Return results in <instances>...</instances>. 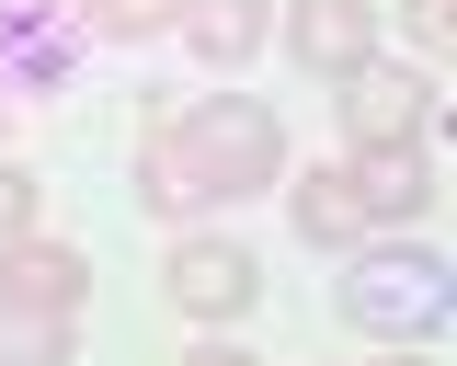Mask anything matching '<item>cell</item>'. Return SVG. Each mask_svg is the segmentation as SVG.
<instances>
[{"label": "cell", "mask_w": 457, "mask_h": 366, "mask_svg": "<svg viewBox=\"0 0 457 366\" xmlns=\"http://www.w3.org/2000/svg\"><path fill=\"white\" fill-rule=\"evenodd\" d=\"M69 344H80V309L0 287V366H69Z\"/></svg>", "instance_id": "obj_7"}, {"label": "cell", "mask_w": 457, "mask_h": 366, "mask_svg": "<svg viewBox=\"0 0 457 366\" xmlns=\"http://www.w3.org/2000/svg\"><path fill=\"white\" fill-rule=\"evenodd\" d=\"M252 298H263V263L240 241H183L171 252V309L183 320H240Z\"/></svg>", "instance_id": "obj_4"}, {"label": "cell", "mask_w": 457, "mask_h": 366, "mask_svg": "<svg viewBox=\"0 0 457 366\" xmlns=\"http://www.w3.org/2000/svg\"><path fill=\"white\" fill-rule=\"evenodd\" d=\"M80 23H92V35H171L183 0H80Z\"/></svg>", "instance_id": "obj_13"}, {"label": "cell", "mask_w": 457, "mask_h": 366, "mask_svg": "<svg viewBox=\"0 0 457 366\" xmlns=\"http://www.w3.org/2000/svg\"><path fill=\"white\" fill-rule=\"evenodd\" d=\"M137 206H149V218H195V206H206V195H195V172L171 161V137H149V149H137Z\"/></svg>", "instance_id": "obj_12"}, {"label": "cell", "mask_w": 457, "mask_h": 366, "mask_svg": "<svg viewBox=\"0 0 457 366\" xmlns=\"http://www.w3.org/2000/svg\"><path fill=\"white\" fill-rule=\"evenodd\" d=\"M35 218H46V183L23 172V161H0V252H12V241H35Z\"/></svg>", "instance_id": "obj_14"}, {"label": "cell", "mask_w": 457, "mask_h": 366, "mask_svg": "<svg viewBox=\"0 0 457 366\" xmlns=\"http://www.w3.org/2000/svg\"><path fill=\"white\" fill-rule=\"evenodd\" d=\"M286 218H297V241H309V252L366 241V195H354V172H309V183H286Z\"/></svg>", "instance_id": "obj_8"}, {"label": "cell", "mask_w": 457, "mask_h": 366, "mask_svg": "<svg viewBox=\"0 0 457 366\" xmlns=\"http://www.w3.org/2000/svg\"><path fill=\"white\" fill-rule=\"evenodd\" d=\"M411 35H423V46H446V35H457V0H411Z\"/></svg>", "instance_id": "obj_16"}, {"label": "cell", "mask_w": 457, "mask_h": 366, "mask_svg": "<svg viewBox=\"0 0 457 366\" xmlns=\"http://www.w3.org/2000/svg\"><path fill=\"white\" fill-rule=\"evenodd\" d=\"M0 69L23 80V92H46V80H69V35H57L35 0H0Z\"/></svg>", "instance_id": "obj_9"}, {"label": "cell", "mask_w": 457, "mask_h": 366, "mask_svg": "<svg viewBox=\"0 0 457 366\" xmlns=\"http://www.w3.org/2000/svg\"><path fill=\"white\" fill-rule=\"evenodd\" d=\"M161 137H171V161L195 172V195H228V206L263 195V183L286 172V126L263 115L252 92H218V104H195V115L161 126Z\"/></svg>", "instance_id": "obj_1"}, {"label": "cell", "mask_w": 457, "mask_h": 366, "mask_svg": "<svg viewBox=\"0 0 457 366\" xmlns=\"http://www.w3.org/2000/svg\"><path fill=\"white\" fill-rule=\"evenodd\" d=\"M183 366H263L252 344H228V332H206V344H183Z\"/></svg>", "instance_id": "obj_15"}, {"label": "cell", "mask_w": 457, "mask_h": 366, "mask_svg": "<svg viewBox=\"0 0 457 366\" xmlns=\"http://www.w3.org/2000/svg\"><path fill=\"white\" fill-rule=\"evenodd\" d=\"M286 58L309 69V80H354V69L378 58V12L366 0H297L286 12Z\"/></svg>", "instance_id": "obj_3"}, {"label": "cell", "mask_w": 457, "mask_h": 366, "mask_svg": "<svg viewBox=\"0 0 457 366\" xmlns=\"http://www.w3.org/2000/svg\"><path fill=\"white\" fill-rule=\"evenodd\" d=\"M354 195H366V229L378 218H423L446 183H435V137H411V149H354Z\"/></svg>", "instance_id": "obj_6"}, {"label": "cell", "mask_w": 457, "mask_h": 366, "mask_svg": "<svg viewBox=\"0 0 457 366\" xmlns=\"http://www.w3.org/2000/svg\"><path fill=\"white\" fill-rule=\"evenodd\" d=\"M0 287H23V298H57V309H80L92 298V263L69 241H12L0 252Z\"/></svg>", "instance_id": "obj_10"}, {"label": "cell", "mask_w": 457, "mask_h": 366, "mask_svg": "<svg viewBox=\"0 0 457 366\" xmlns=\"http://www.w3.org/2000/svg\"><path fill=\"white\" fill-rule=\"evenodd\" d=\"M343 320L366 344H435L446 332V252H366L343 275Z\"/></svg>", "instance_id": "obj_2"}, {"label": "cell", "mask_w": 457, "mask_h": 366, "mask_svg": "<svg viewBox=\"0 0 457 366\" xmlns=\"http://www.w3.org/2000/svg\"><path fill=\"white\" fill-rule=\"evenodd\" d=\"M183 35H195V58L240 69L252 46H263V0H183Z\"/></svg>", "instance_id": "obj_11"}, {"label": "cell", "mask_w": 457, "mask_h": 366, "mask_svg": "<svg viewBox=\"0 0 457 366\" xmlns=\"http://www.w3.org/2000/svg\"><path fill=\"white\" fill-rule=\"evenodd\" d=\"M343 126H354V149H411L423 126H435V92L411 80V69H354V92H343Z\"/></svg>", "instance_id": "obj_5"}, {"label": "cell", "mask_w": 457, "mask_h": 366, "mask_svg": "<svg viewBox=\"0 0 457 366\" xmlns=\"http://www.w3.org/2000/svg\"><path fill=\"white\" fill-rule=\"evenodd\" d=\"M378 366H435V344H389V355H378Z\"/></svg>", "instance_id": "obj_17"}]
</instances>
